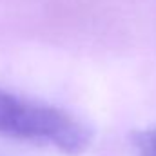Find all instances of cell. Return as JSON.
<instances>
[{
  "instance_id": "obj_2",
  "label": "cell",
  "mask_w": 156,
  "mask_h": 156,
  "mask_svg": "<svg viewBox=\"0 0 156 156\" xmlns=\"http://www.w3.org/2000/svg\"><path fill=\"white\" fill-rule=\"evenodd\" d=\"M134 144L138 156H156V127L142 131L136 136Z\"/></svg>"
},
{
  "instance_id": "obj_1",
  "label": "cell",
  "mask_w": 156,
  "mask_h": 156,
  "mask_svg": "<svg viewBox=\"0 0 156 156\" xmlns=\"http://www.w3.org/2000/svg\"><path fill=\"white\" fill-rule=\"evenodd\" d=\"M0 134L66 154H80L91 144L89 127L69 111L4 89H0Z\"/></svg>"
}]
</instances>
